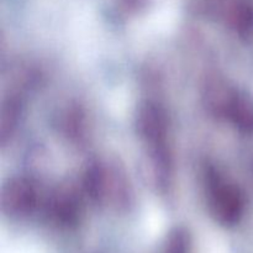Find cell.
Here are the masks:
<instances>
[{
  "label": "cell",
  "mask_w": 253,
  "mask_h": 253,
  "mask_svg": "<svg viewBox=\"0 0 253 253\" xmlns=\"http://www.w3.org/2000/svg\"><path fill=\"white\" fill-rule=\"evenodd\" d=\"M192 235L185 227H174L167 235L163 253H192Z\"/></svg>",
  "instance_id": "cell-10"
},
{
  "label": "cell",
  "mask_w": 253,
  "mask_h": 253,
  "mask_svg": "<svg viewBox=\"0 0 253 253\" xmlns=\"http://www.w3.org/2000/svg\"><path fill=\"white\" fill-rule=\"evenodd\" d=\"M132 203V188L123 167L105 165L104 180V205H110L116 210H126Z\"/></svg>",
  "instance_id": "cell-6"
},
{
  "label": "cell",
  "mask_w": 253,
  "mask_h": 253,
  "mask_svg": "<svg viewBox=\"0 0 253 253\" xmlns=\"http://www.w3.org/2000/svg\"><path fill=\"white\" fill-rule=\"evenodd\" d=\"M22 116V104L17 96L9 95L2 100L0 109V142L6 145L16 132Z\"/></svg>",
  "instance_id": "cell-9"
},
{
  "label": "cell",
  "mask_w": 253,
  "mask_h": 253,
  "mask_svg": "<svg viewBox=\"0 0 253 253\" xmlns=\"http://www.w3.org/2000/svg\"><path fill=\"white\" fill-rule=\"evenodd\" d=\"M221 120L229 123L244 135L253 136V95L235 88L230 95Z\"/></svg>",
  "instance_id": "cell-5"
},
{
  "label": "cell",
  "mask_w": 253,
  "mask_h": 253,
  "mask_svg": "<svg viewBox=\"0 0 253 253\" xmlns=\"http://www.w3.org/2000/svg\"><path fill=\"white\" fill-rule=\"evenodd\" d=\"M46 215L59 227H73L78 224L82 207L76 193L71 189H58L49 195L46 205Z\"/></svg>",
  "instance_id": "cell-4"
},
{
  "label": "cell",
  "mask_w": 253,
  "mask_h": 253,
  "mask_svg": "<svg viewBox=\"0 0 253 253\" xmlns=\"http://www.w3.org/2000/svg\"><path fill=\"white\" fill-rule=\"evenodd\" d=\"M135 131L145 148L169 143L170 123L166 109L152 100L138 104L135 113Z\"/></svg>",
  "instance_id": "cell-2"
},
{
  "label": "cell",
  "mask_w": 253,
  "mask_h": 253,
  "mask_svg": "<svg viewBox=\"0 0 253 253\" xmlns=\"http://www.w3.org/2000/svg\"><path fill=\"white\" fill-rule=\"evenodd\" d=\"M0 205L10 219H25L34 214L39 207V190L34 180L24 175L9 178L1 188Z\"/></svg>",
  "instance_id": "cell-3"
},
{
  "label": "cell",
  "mask_w": 253,
  "mask_h": 253,
  "mask_svg": "<svg viewBox=\"0 0 253 253\" xmlns=\"http://www.w3.org/2000/svg\"><path fill=\"white\" fill-rule=\"evenodd\" d=\"M251 174H252V179H253V161H252V165H251Z\"/></svg>",
  "instance_id": "cell-11"
},
{
  "label": "cell",
  "mask_w": 253,
  "mask_h": 253,
  "mask_svg": "<svg viewBox=\"0 0 253 253\" xmlns=\"http://www.w3.org/2000/svg\"><path fill=\"white\" fill-rule=\"evenodd\" d=\"M208 211L216 224L232 227L244 217L246 198L239 184L232 182L214 165H207L203 173Z\"/></svg>",
  "instance_id": "cell-1"
},
{
  "label": "cell",
  "mask_w": 253,
  "mask_h": 253,
  "mask_svg": "<svg viewBox=\"0 0 253 253\" xmlns=\"http://www.w3.org/2000/svg\"><path fill=\"white\" fill-rule=\"evenodd\" d=\"M226 25L241 39L253 36V4L250 0H234L224 12Z\"/></svg>",
  "instance_id": "cell-8"
},
{
  "label": "cell",
  "mask_w": 253,
  "mask_h": 253,
  "mask_svg": "<svg viewBox=\"0 0 253 253\" xmlns=\"http://www.w3.org/2000/svg\"><path fill=\"white\" fill-rule=\"evenodd\" d=\"M235 86L221 77H211L207 81L203 90V104L208 113L221 120L225 105Z\"/></svg>",
  "instance_id": "cell-7"
}]
</instances>
